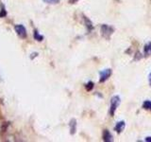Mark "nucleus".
<instances>
[{
  "instance_id": "ddd939ff",
  "label": "nucleus",
  "mask_w": 151,
  "mask_h": 142,
  "mask_svg": "<svg viewBox=\"0 0 151 142\" xmlns=\"http://www.w3.org/2000/svg\"><path fill=\"white\" fill-rule=\"evenodd\" d=\"M44 2L47 3V4H58L60 0H44Z\"/></svg>"
},
{
  "instance_id": "9d476101",
  "label": "nucleus",
  "mask_w": 151,
  "mask_h": 142,
  "mask_svg": "<svg viewBox=\"0 0 151 142\" xmlns=\"http://www.w3.org/2000/svg\"><path fill=\"white\" fill-rule=\"evenodd\" d=\"M143 108L146 109V110L151 111V102L150 100H146V102L143 103Z\"/></svg>"
},
{
  "instance_id": "6e6552de",
  "label": "nucleus",
  "mask_w": 151,
  "mask_h": 142,
  "mask_svg": "<svg viewBox=\"0 0 151 142\" xmlns=\"http://www.w3.org/2000/svg\"><path fill=\"white\" fill-rule=\"evenodd\" d=\"M69 126H70L71 135H74L76 133V120L75 119V118L71 119L70 123H69Z\"/></svg>"
},
{
  "instance_id": "f3484780",
  "label": "nucleus",
  "mask_w": 151,
  "mask_h": 142,
  "mask_svg": "<svg viewBox=\"0 0 151 142\" xmlns=\"http://www.w3.org/2000/svg\"><path fill=\"white\" fill-rule=\"evenodd\" d=\"M69 1H70L71 3H75V2H76V1H78V0H69Z\"/></svg>"
},
{
  "instance_id": "4468645a",
  "label": "nucleus",
  "mask_w": 151,
  "mask_h": 142,
  "mask_svg": "<svg viewBox=\"0 0 151 142\" xmlns=\"http://www.w3.org/2000/svg\"><path fill=\"white\" fill-rule=\"evenodd\" d=\"M6 14H7V13H6V11H5L4 6L2 5V10H1V13H0V17H4V16H6Z\"/></svg>"
},
{
  "instance_id": "9b49d317",
  "label": "nucleus",
  "mask_w": 151,
  "mask_h": 142,
  "mask_svg": "<svg viewBox=\"0 0 151 142\" xmlns=\"http://www.w3.org/2000/svg\"><path fill=\"white\" fill-rule=\"evenodd\" d=\"M34 38H35V40H37V41H43L44 36L40 35L39 33H38V31L35 29V31H34Z\"/></svg>"
},
{
  "instance_id": "20e7f679",
  "label": "nucleus",
  "mask_w": 151,
  "mask_h": 142,
  "mask_svg": "<svg viewBox=\"0 0 151 142\" xmlns=\"http://www.w3.org/2000/svg\"><path fill=\"white\" fill-rule=\"evenodd\" d=\"M14 29L17 32V34L19 35L21 38H26V29L23 25H16L14 26Z\"/></svg>"
},
{
  "instance_id": "f03ea898",
  "label": "nucleus",
  "mask_w": 151,
  "mask_h": 142,
  "mask_svg": "<svg viewBox=\"0 0 151 142\" xmlns=\"http://www.w3.org/2000/svg\"><path fill=\"white\" fill-rule=\"evenodd\" d=\"M120 102H121V100L118 96H114V97L111 98V109H109V114H111V116H113L114 115L117 107L120 104Z\"/></svg>"
},
{
  "instance_id": "f8f14e48",
  "label": "nucleus",
  "mask_w": 151,
  "mask_h": 142,
  "mask_svg": "<svg viewBox=\"0 0 151 142\" xmlns=\"http://www.w3.org/2000/svg\"><path fill=\"white\" fill-rule=\"evenodd\" d=\"M85 88H86L87 91L93 90V88H94V82H87V84L85 85Z\"/></svg>"
},
{
  "instance_id": "39448f33",
  "label": "nucleus",
  "mask_w": 151,
  "mask_h": 142,
  "mask_svg": "<svg viewBox=\"0 0 151 142\" xmlns=\"http://www.w3.org/2000/svg\"><path fill=\"white\" fill-rule=\"evenodd\" d=\"M102 138H103V140H104L105 142H111L112 140H113V139H112L111 134L108 131V130H104V131H103Z\"/></svg>"
},
{
  "instance_id": "2eb2a0df",
  "label": "nucleus",
  "mask_w": 151,
  "mask_h": 142,
  "mask_svg": "<svg viewBox=\"0 0 151 142\" xmlns=\"http://www.w3.org/2000/svg\"><path fill=\"white\" fill-rule=\"evenodd\" d=\"M146 141H147V142H151V137H146Z\"/></svg>"
},
{
  "instance_id": "1a4fd4ad",
  "label": "nucleus",
  "mask_w": 151,
  "mask_h": 142,
  "mask_svg": "<svg viewBox=\"0 0 151 142\" xmlns=\"http://www.w3.org/2000/svg\"><path fill=\"white\" fill-rule=\"evenodd\" d=\"M144 56H146V57H148V56L151 55V42L147 43L146 46L144 47Z\"/></svg>"
},
{
  "instance_id": "f257e3e1",
  "label": "nucleus",
  "mask_w": 151,
  "mask_h": 142,
  "mask_svg": "<svg viewBox=\"0 0 151 142\" xmlns=\"http://www.w3.org/2000/svg\"><path fill=\"white\" fill-rule=\"evenodd\" d=\"M113 31H114V29L111 26L106 25V24H103L101 26V33H102V36L105 39H109L111 34L113 33Z\"/></svg>"
},
{
  "instance_id": "0eeeda50",
  "label": "nucleus",
  "mask_w": 151,
  "mask_h": 142,
  "mask_svg": "<svg viewBox=\"0 0 151 142\" xmlns=\"http://www.w3.org/2000/svg\"><path fill=\"white\" fill-rule=\"evenodd\" d=\"M83 20H84V23H85V26H86V28L88 29V31H91L92 29H94L93 27V23H92V21L90 19L88 18L87 16H83Z\"/></svg>"
},
{
  "instance_id": "dca6fc26",
  "label": "nucleus",
  "mask_w": 151,
  "mask_h": 142,
  "mask_svg": "<svg viewBox=\"0 0 151 142\" xmlns=\"http://www.w3.org/2000/svg\"><path fill=\"white\" fill-rule=\"evenodd\" d=\"M148 81H149V84H150V86H151V73L149 74V76H148Z\"/></svg>"
},
{
  "instance_id": "423d86ee",
  "label": "nucleus",
  "mask_w": 151,
  "mask_h": 142,
  "mask_svg": "<svg viewBox=\"0 0 151 142\" xmlns=\"http://www.w3.org/2000/svg\"><path fill=\"white\" fill-rule=\"evenodd\" d=\"M125 125H126L125 121H119V122L115 125L114 130L118 133V134H120V133L124 130V128H125Z\"/></svg>"
},
{
  "instance_id": "7ed1b4c3",
  "label": "nucleus",
  "mask_w": 151,
  "mask_h": 142,
  "mask_svg": "<svg viewBox=\"0 0 151 142\" xmlns=\"http://www.w3.org/2000/svg\"><path fill=\"white\" fill-rule=\"evenodd\" d=\"M111 69H109V68L100 71V72H99V76H100L99 82H106L109 78V77H111Z\"/></svg>"
}]
</instances>
